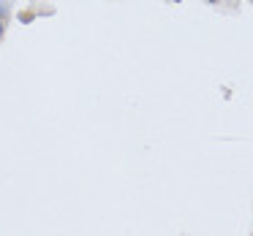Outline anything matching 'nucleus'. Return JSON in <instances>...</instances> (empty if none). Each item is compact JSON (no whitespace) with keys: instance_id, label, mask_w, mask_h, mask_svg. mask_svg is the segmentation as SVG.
I'll list each match as a JSON object with an SVG mask.
<instances>
[{"instance_id":"1","label":"nucleus","mask_w":253,"mask_h":236,"mask_svg":"<svg viewBox=\"0 0 253 236\" xmlns=\"http://www.w3.org/2000/svg\"><path fill=\"white\" fill-rule=\"evenodd\" d=\"M0 38H3V17H0Z\"/></svg>"}]
</instances>
